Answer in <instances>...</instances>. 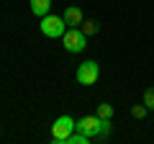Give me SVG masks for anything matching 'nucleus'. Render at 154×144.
<instances>
[{
  "instance_id": "obj_7",
  "label": "nucleus",
  "mask_w": 154,
  "mask_h": 144,
  "mask_svg": "<svg viewBox=\"0 0 154 144\" xmlns=\"http://www.w3.org/2000/svg\"><path fill=\"white\" fill-rule=\"evenodd\" d=\"M28 3H31V13L38 18H44L51 11V0H28Z\"/></svg>"
},
{
  "instance_id": "obj_1",
  "label": "nucleus",
  "mask_w": 154,
  "mask_h": 144,
  "mask_svg": "<svg viewBox=\"0 0 154 144\" xmlns=\"http://www.w3.org/2000/svg\"><path fill=\"white\" fill-rule=\"evenodd\" d=\"M77 131V121L72 116H59L54 124H51V142L54 144H67L69 134Z\"/></svg>"
},
{
  "instance_id": "obj_11",
  "label": "nucleus",
  "mask_w": 154,
  "mask_h": 144,
  "mask_svg": "<svg viewBox=\"0 0 154 144\" xmlns=\"http://www.w3.org/2000/svg\"><path fill=\"white\" fill-rule=\"evenodd\" d=\"M144 105H146V111H154V88L144 90Z\"/></svg>"
},
{
  "instance_id": "obj_8",
  "label": "nucleus",
  "mask_w": 154,
  "mask_h": 144,
  "mask_svg": "<svg viewBox=\"0 0 154 144\" xmlns=\"http://www.w3.org/2000/svg\"><path fill=\"white\" fill-rule=\"evenodd\" d=\"M88 142H90V136H88V134H82V131L69 134V139H67V144H88Z\"/></svg>"
},
{
  "instance_id": "obj_13",
  "label": "nucleus",
  "mask_w": 154,
  "mask_h": 144,
  "mask_svg": "<svg viewBox=\"0 0 154 144\" xmlns=\"http://www.w3.org/2000/svg\"><path fill=\"white\" fill-rule=\"evenodd\" d=\"M131 113H134V118H144V116H146V105H134V108H131Z\"/></svg>"
},
{
  "instance_id": "obj_6",
  "label": "nucleus",
  "mask_w": 154,
  "mask_h": 144,
  "mask_svg": "<svg viewBox=\"0 0 154 144\" xmlns=\"http://www.w3.org/2000/svg\"><path fill=\"white\" fill-rule=\"evenodd\" d=\"M62 18H64V23L69 28H80L82 26V21H85V16H82V11L77 5H69V8H64V13H62Z\"/></svg>"
},
{
  "instance_id": "obj_3",
  "label": "nucleus",
  "mask_w": 154,
  "mask_h": 144,
  "mask_svg": "<svg viewBox=\"0 0 154 144\" xmlns=\"http://www.w3.org/2000/svg\"><path fill=\"white\" fill-rule=\"evenodd\" d=\"M62 44H64V49L69 54H80L88 46V36L82 33V28H67L64 36H62Z\"/></svg>"
},
{
  "instance_id": "obj_4",
  "label": "nucleus",
  "mask_w": 154,
  "mask_h": 144,
  "mask_svg": "<svg viewBox=\"0 0 154 144\" xmlns=\"http://www.w3.org/2000/svg\"><path fill=\"white\" fill-rule=\"evenodd\" d=\"M75 77H77V83H80V85H95V83H98V77H100V64L95 59L82 62V64L77 67Z\"/></svg>"
},
{
  "instance_id": "obj_12",
  "label": "nucleus",
  "mask_w": 154,
  "mask_h": 144,
  "mask_svg": "<svg viewBox=\"0 0 154 144\" xmlns=\"http://www.w3.org/2000/svg\"><path fill=\"white\" fill-rule=\"evenodd\" d=\"M110 134V118H100V136L98 139H105Z\"/></svg>"
},
{
  "instance_id": "obj_10",
  "label": "nucleus",
  "mask_w": 154,
  "mask_h": 144,
  "mask_svg": "<svg viewBox=\"0 0 154 144\" xmlns=\"http://www.w3.org/2000/svg\"><path fill=\"white\" fill-rule=\"evenodd\" d=\"M98 116L100 118H110V116H113V105H110V103H100L98 105Z\"/></svg>"
},
{
  "instance_id": "obj_9",
  "label": "nucleus",
  "mask_w": 154,
  "mask_h": 144,
  "mask_svg": "<svg viewBox=\"0 0 154 144\" xmlns=\"http://www.w3.org/2000/svg\"><path fill=\"white\" fill-rule=\"evenodd\" d=\"M80 28H82L85 36H93V33H98V31H100V26H98L95 21H82V26H80Z\"/></svg>"
},
{
  "instance_id": "obj_2",
  "label": "nucleus",
  "mask_w": 154,
  "mask_h": 144,
  "mask_svg": "<svg viewBox=\"0 0 154 144\" xmlns=\"http://www.w3.org/2000/svg\"><path fill=\"white\" fill-rule=\"evenodd\" d=\"M38 28H41V33L49 36V39H62L64 31L69 26L64 23V18H62V16H51V13H46V16L41 18V23H38Z\"/></svg>"
},
{
  "instance_id": "obj_5",
  "label": "nucleus",
  "mask_w": 154,
  "mask_h": 144,
  "mask_svg": "<svg viewBox=\"0 0 154 144\" xmlns=\"http://www.w3.org/2000/svg\"><path fill=\"white\" fill-rule=\"evenodd\" d=\"M77 131L88 134L90 139H98V136H100V116L95 113V116H85V118H80V121H77Z\"/></svg>"
}]
</instances>
